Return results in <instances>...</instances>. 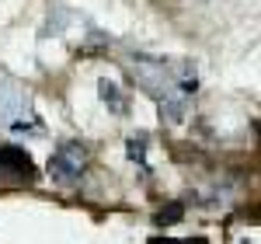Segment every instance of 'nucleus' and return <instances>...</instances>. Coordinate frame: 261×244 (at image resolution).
Instances as JSON below:
<instances>
[{"instance_id":"f257e3e1","label":"nucleus","mask_w":261,"mask_h":244,"mask_svg":"<svg viewBox=\"0 0 261 244\" xmlns=\"http://www.w3.org/2000/svg\"><path fill=\"white\" fill-rule=\"evenodd\" d=\"M84 167H87V150H84L81 143H60L56 154H53V161H49V175L56 182L70 185L84 175Z\"/></svg>"},{"instance_id":"f03ea898","label":"nucleus","mask_w":261,"mask_h":244,"mask_svg":"<svg viewBox=\"0 0 261 244\" xmlns=\"http://www.w3.org/2000/svg\"><path fill=\"white\" fill-rule=\"evenodd\" d=\"M0 171H11V175H18V178H32V175H35L32 154L21 150V147H0Z\"/></svg>"},{"instance_id":"7ed1b4c3","label":"nucleus","mask_w":261,"mask_h":244,"mask_svg":"<svg viewBox=\"0 0 261 244\" xmlns=\"http://www.w3.org/2000/svg\"><path fill=\"white\" fill-rule=\"evenodd\" d=\"M181 213H185V206H181V203H171V206H164L161 213H157V224H161V227H171V224H178V220H181Z\"/></svg>"},{"instance_id":"20e7f679","label":"nucleus","mask_w":261,"mask_h":244,"mask_svg":"<svg viewBox=\"0 0 261 244\" xmlns=\"http://www.w3.org/2000/svg\"><path fill=\"white\" fill-rule=\"evenodd\" d=\"M125 150H129V161L133 164H146V140H129V147H125Z\"/></svg>"},{"instance_id":"39448f33","label":"nucleus","mask_w":261,"mask_h":244,"mask_svg":"<svg viewBox=\"0 0 261 244\" xmlns=\"http://www.w3.org/2000/svg\"><path fill=\"white\" fill-rule=\"evenodd\" d=\"M101 98L105 102H112V108L115 112H122L125 105H122V98H119V91H115V84H108V81H101Z\"/></svg>"},{"instance_id":"423d86ee","label":"nucleus","mask_w":261,"mask_h":244,"mask_svg":"<svg viewBox=\"0 0 261 244\" xmlns=\"http://www.w3.org/2000/svg\"><path fill=\"white\" fill-rule=\"evenodd\" d=\"M150 244H181V241H174V237H150Z\"/></svg>"},{"instance_id":"0eeeda50","label":"nucleus","mask_w":261,"mask_h":244,"mask_svg":"<svg viewBox=\"0 0 261 244\" xmlns=\"http://www.w3.org/2000/svg\"><path fill=\"white\" fill-rule=\"evenodd\" d=\"M181 244H205V241H202V237H195V241H181Z\"/></svg>"}]
</instances>
